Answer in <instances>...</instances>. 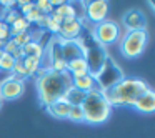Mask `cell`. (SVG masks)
<instances>
[{
    "label": "cell",
    "instance_id": "obj_1",
    "mask_svg": "<svg viewBox=\"0 0 155 138\" xmlns=\"http://www.w3.org/2000/svg\"><path fill=\"white\" fill-rule=\"evenodd\" d=\"M147 82H143L142 78H134V77H124L117 85H114L108 90H104V97L107 98V101L114 107H134V103L137 101V98L140 95H143L148 90Z\"/></svg>",
    "mask_w": 155,
    "mask_h": 138
},
{
    "label": "cell",
    "instance_id": "obj_2",
    "mask_svg": "<svg viewBox=\"0 0 155 138\" xmlns=\"http://www.w3.org/2000/svg\"><path fill=\"white\" fill-rule=\"evenodd\" d=\"M37 95L42 107H48L55 100L64 97L67 88L72 85V78L67 72L57 73V72H44L37 77Z\"/></svg>",
    "mask_w": 155,
    "mask_h": 138
},
{
    "label": "cell",
    "instance_id": "obj_3",
    "mask_svg": "<svg viewBox=\"0 0 155 138\" xmlns=\"http://www.w3.org/2000/svg\"><path fill=\"white\" fill-rule=\"evenodd\" d=\"M80 107L84 110V123L88 125H102L112 115V105L107 101L100 90L88 91Z\"/></svg>",
    "mask_w": 155,
    "mask_h": 138
},
{
    "label": "cell",
    "instance_id": "obj_4",
    "mask_svg": "<svg viewBox=\"0 0 155 138\" xmlns=\"http://www.w3.org/2000/svg\"><path fill=\"white\" fill-rule=\"evenodd\" d=\"M77 40H78V43L82 45V48H84V58H85V62H87L88 73L95 78L102 72V68H104L105 62H107V58H108L107 52H105V47L98 45L97 42L94 40L92 35L90 37L80 35Z\"/></svg>",
    "mask_w": 155,
    "mask_h": 138
},
{
    "label": "cell",
    "instance_id": "obj_5",
    "mask_svg": "<svg viewBox=\"0 0 155 138\" xmlns=\"http://www.w3.org/2000/svg\"><path fill=\"white\" fill-rule=\"evenodd\" d=\"M148 43V34L147 30H137V32H127L120 38V52L125 58H138L143 53L145 47Z\"/></svg>",
    "mask_w": 155,
    "mask_h": 138
},
{
    "label": "cell",
    "instance_id": "obj_6",
    "mask_svg": "<svg viewBox=\"0 0 155 138\" xmlns=\"http://www.w3.org/2000/svg\"><path fill=\"white\" fill-rule=\"evenodd\" d=\"M92 37L102 47L114 45L120 40V27L114 20H104L95 25L94 32H92Z\"/></svg>",
    "mask_w": 155,
    "mask_h": 138
},
{
    "label": "cell",
    "instance_id": "obj_7",
    "mask_svg": "<svg viewBox=\"0 0 155 138\" xmlns=\"http://www.w3.org/2000/svg\"><path fill=\"white\" fill-rule=\"evenodd\" d=\"M122 78H124L122 70L118 68V65H115L114 62H112V58L108 57L107 62H105V65H104V68H102V72L95 77L97 90H100V91L108 90V88H112L114 85H117Z\"/></svg>",
    "mask_w": 155,
    "mask_h": 138
},
{
    "label": "cell",
    "instance_id": "obj_8",
    "mask_svg": "<svg viewBox=\"0 0 155 138\" xmlns=\"http://www.w3.org/2000/svg\"><path fill=\"white\" fill-rule=\"evenodd\" d=\"M84 17L85 20H90L92 24H100L107 20L108 15V2L105 0H92V2H84Z\"/></svg>",
    "mask_w": 155,
    "mask_h": 138
},
{
    "label": "cell",
    "instance_id": "obj_9",
    "mask_svg": "<svg viewBox=\"0 0 155 138\" xmlns=\"http://www.w3.org/2000/svg\"><path fill=\"white\" fill-rule=\"evenodd\" d=\"M25 90V83L22 80L12 77V73L0 83V98L4 101H10V100H17L24 95Z\"/></svg>",
    "mask_w": 155,
    "mask_h": 138
},
{
    "label": "cell",
    "instance_id": "obj_10",
    "mask_svg": "<svg viewBox=\"0 0 155 138\" xmlns=\"http://www.w3.org/2000/svg\"><path fill=\"white\" fill-rule=\"evenodd\" d=\"M82 28H84V24L80 22V18H78V17L67 18V20H64L60 24V28H58L57 37L60 38L62 42L77 40V38L82 35Z\"/></svg>",
    "mask_w": 155,
    "mask_h": 138
},
{
    "label": "cell",
    "instance_id": "obj_11",
    "mask_svg": "<svg viewBox=\"0 0 155 138\" xmlns=\"http://www.w3.org/2000/svg\"><path fill=\"white\" fill-rule=\"evenodd\" d=\"M122 24L127 28V32H137V30H147V18L145 14L138 8H132V10L125 12Z\"/></svg>",
    "mask_w": 155,
    "mask_h": 138
},
{
    "label": "cell",
    "instance_id": "obj_12",
    "mask_svg": "<svg viewBox=\"0 0 155 138\" xmlns=\"http://www.w3.org/2000/svg\"><path fill=\"white\" fill-rule=\"evenodd\" d=\"M132 108H135L138 113H143V115L153 113V111H155V93H153V90L148 88L143 95H140Z\"/></svg>",
    "mask_w": 155,
    "mask_h": 138
},
{
    "label": "cell",
    "instance_id": "obj_13",
    "mask_svg": "<svg viewBox=\"0 0 155 138\" xmlns=\"http://www.w3.org/2000/svg\"><path fill=\"white\" fill-rule=\"evenodd\" d=\"M62 55H64L65 62H70V60H75V58L84 57V48L78 43V40L62 42Z\"/></svg>",
    "mask_w": 155,
    "mask_h": 138
},
{
    "label": "cell",
    "instance_id": "obj_14",
    "mask_svg": "<svg viewBox=\"0 0 155 138\" xmlns=\"http://www.w3.org/2000/svg\"><path fill=\"white\" fill-rule=\"evenodd\" d=\"M45 110H47L52 117L58 118V120H65L67 115H68V110H70V105H68L67 101L64 100V97H62V98H58V100H55L54 103H50L48 107H45Z\"/></svg>",
    "mask_w": 155,
    "mask_h": 138
},
{
    "label": "cell",
    "instance_id": "obj_15",
    "mask_svg": "<svg viewBox=\"0 0 155 138\" xmlns=\"http://www.w3.org/2000/svg\"><path fill=\"white\" fill-rule=\"evenodd\" d=\"M72 87L78 88V90L85 91V93H88V91H92V90H97L95 78L92 77L90 73H85V75H80V77L72 78Z\"/></svg>",
    "mask_w": 155,
    "mask_h": 138
},
{
    "label": "cell",
    "instance_id": "obj_16",
    "mask_svg": "<svg viewBox=\"0 0 155 138\" xmlns=\"http://www.w3.org/2000/svg\"><path fill=\"white\" fill-rule=\"evenodd\" d=\"M67 73L70 75V78H75V77H80V75L88 73V67H87L85 58L80 57V58H75V60L67 62Z\"/></svg>",
    "mask_w": 155,
    "mask_h": 138
},
{
    "label": "cell",
    "instance_id": "obj_17",
    "mask_svg": "<svg viewBox=\"0 0 155 138\" xmlns=\"http://www.w3.org/2000/svg\"><path fill=\"white\" fill-rule=\"evenodd\" d=\"M85 97H87L85 91L78 90V88H75V87H72V85L67 88V91L64 93V100L67 101L70 107H80V105L84 103Z\"/></svg>",
    "mask_w": 155,
    "mask_h": 138
},
{
    "label": "cell",
    "instance_id": "obj_18",
    "mask_svg": "<svg viewBox=\"0 0 155 138\" xmlns=\"http://www.w3.org/2000/svg\"><path fill=\"white\" fill-rule=\"evenodd\" d=\"M25 67V72H27V77L28 78H37L38 72H40V58H35V57H25L22 60Z\"/></svg>",
    "mask_w": 155,
    "mask_h": 138
},
{
    "label": "cell",
    "instance_id": "obj_19",
    "mask_svg": "<svg viewBox=\"0 0 155 138\" xmlns=\"http://www.w3.org/2000/svg\"><path fill=\"white\" fill-rule=\"evenodd\" d=\"M52 14L58 15V17L64 18V20H67V18H74V17H77V10H75V5H74V4H68V2H62V5L55 7Z\"/></svg>",
    "mask_w": 155,
    "mask_h": 138
},
{
    "label": "cell",
    "instance_id": "obj_20",
    "mask_svg": "<svg viewBox=\"0 0 155 138\" xmlns=\"http://www.w3.org/2000/svg\"><path fill=\"white\" fill-rule=\"evenodd\" d=\"M30 27H32V25L28 24L24 17H18L17 20L10 25V38L14 37V35L22 34V32H30Z\"/></svg>",
    "mask_w": 155,
    "mask_h": 138
},
{
    "label": "cell",
    "instance_id": "obj_21",
    "mask_svg": "<svg viewBox=\"0 0 155 138\" xmlns=\"http://www.w3.org/2000/svg\"><path fill=\"white\" fill-rule=\"evenodd\" d=\"M25 57H35V58H42V53H44V47H42L38 42H28L24 48Z\"/></svg>",
    "mask_w": 155,
    "mask_h": 138
},
{
    "label": "cell",
    "instance_id": "obj_22",
    "mask_svg": "<svg viewBox=\"0 0 155 138\" xmlns=\"http://www.w3.org/2000/svg\"><path fill=\"white\" fill-rule=\"evenodd\" d=\"M15 65V58L12 57L10 53H2V57H0V70L2 72H12V68H14Z\"/></svg>",
    "mask_w": 155,
    "mask_h": 138
},
{
    "label": "cell",
    "instance_id": "obj_23",
    "mask_svg": "<svg viewBox=\"0 0 155 138\" xmlns=\"http://www.w3.org/2000/svg\"><path fill=\"white\" fill-rule=\"evenodd\" d=\"M67 120L74 121V123H84V110H82V107H70Z\"/></svg>",
    "mask_w": 155,
    "mask_h": 138
},
{
    "label": "cell",
    "instance_id": "obj_24",
    "mask_svg": "<svg viewBox=\"0 0 155 138\" xmlns=\"http://www.w3.org/2000/svg\"><path fill=\"white\" fill-rule=\"evenodd\" d=\"M12 42H14L18 48H24L28 42H32L30 32H22V34H18V35H14V37H12Z\"/></svg>",
    "mask_w": 155,
    "mask_h": 138
},
{
    "label": "cell",
    "instance_id": "obj_25",
    "mask_svg": "<svg viewBox=\"0 0 155 138\" xmlns=\"http://www.w3.org/2000/svg\"><path fill=\"white\" fill-rule=\"evenodd\" d=\"M34 4H35V8L44 15H50L52 12H54V7H52V4L48 2V0H37V2H34Z\"/></svg>",
    "mask_w": 155,
    "mask_h": 138
},
{
    "label": "cell",
    "instance_id": "obj_26",
    "mask_svg": "<svg viewBox=\"0 0 155 138\" xmlns=\"http://www.w3.org/2000/svg\"><path fill=\"white\" fill-rule=\"evenodd\" d=\"M18 17H22L20 15V12L17 10V8H8V10H5V14H4V17H2V20L5 22V24L10 27L12 24H14L15 20H17Z\"/></svg>",
    "mask_w": 155,
    "mask_h": 138
},
{
    "label": "cell",
    "instance_id": "obj_27",
    "mask_svg": "<svg viewBox=\"0 0 155 138\" xmlns=\"http://www.w3.org/2000/svg\"><path fill=\"white\" fill-rule=\"evenodd\" d=\"M15 7H18L17 10L20 12V15L24 17V15H27L28 12H30L32 8L35 7V5H34V2H27V0H22V2H17V5H15Z\"/></svg>",
    "mask_w": 155,
    "mask_h": 138
},
{
    "label": "cell",
    "instance_id": "obj_28",
    "mask_svg": "<svg viewBox=\"0 0 155 138\" xmlns=\"http://www.w3.org/2000/svg\"><path fill=\"white\" fill-rule=\"evenodd\" d=\"M34 5H35V4H34ZM40 15H42V14H40V12H38L35 7H34V8H32V10L28 12L27 15H24V18H25V20H27L30 25H35V24H37V20L40 18Z\"/></svg>",
    "mask_w": 155,
    "mask_h": 138
},
{
    "label": "cell",
    "instance_id": "obj_29",
    "mask_svg": "<svg viewBox=\"0 0 155 138\" xmlns=\"http://www.w3.org/2000/svg\"><path fill=\"white\" fill-rule=\"evenodd\" d=\"M0 40H10V27L5 24L4 20H0Z\"/></svg>",
    "mask_w": 155,
    "mask_h": 138
},
{
    "label": "cell",
    "instance_id": "obj_30",
    "mask_svg": "<svg viewBox=\"0 0 155 138\" xmlns=\"http://www.w3.org/2000/svg\"><path fill=\"white\" fill-rule=\"evenodd\" d=\"M2 50H4L5 53H10V55H14L15 52L18 50V47L14 43V42H12V38H10V40H7V43H5V47L2 48Z\"/></svg>",
    "mask_w": 155,
    "mask_h": 138
},
{
    "label": "cell",
    "instance_id": "obj_31",
    "mask_svg": "<svg viewBox=\"0 0 155 138\" xmlns=\"http://www.w3.org/2000/svg\"><path fill=\"white\" fill-rule=\"evenodd\" d=\"M2 105H4V100H2V98H0V108H2Z\"/></svg>",
    "mask_w": 155,
    "mask_h": 138
}]
</instances>
